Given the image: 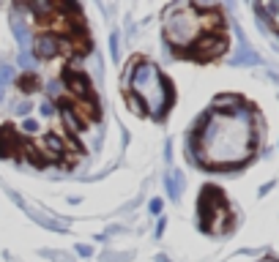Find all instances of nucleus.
I'll return each mask as SVG.
<instances>
[{"instance_id": "1", "label": "nucleus", "mask_w": 279, "mask_h": 262, "mask_svg": "<svg viewBox=\"0 0 279 262\" xmlns=\"http://www.w3.org/2000/svg\"><path fill=\"white\" fill-rule=\"evenodd\" d=\"M238 98L233 110H222L219 104L202 117L195 134L197 161L211 169H233L252 159L258 148V129H255V107L238 110Z\"/></svg>"}, {"instance_id": "2", "label": "nucleus", "mask_w": 279, "mask_h": 262, "mask_svg": "<svg viewBox=\"0 0 279 262\" xmlns=\"http://www.w3.org/2000/svg\"><path fill=\"white\" fill-rule=\"evenodd\" d=\"M164 36L170 49L192 60H214L227 49V36L217 8L170 6L164 11Z\"/></svg>"}, {"instance_id": "3", "label": "nucleus", "mask_w": 279, "mask_h": 262, "mask_svg": "<svg viewBox=\"0 0 279 262\" xmlns=\"http://www.w3.org/2000/svg\"><path fill=\"white\" fill-rule=\"evenodd\" d=\"M126 98H132L137 112H145L161 120L175 101V90L161 76L156 63H151L148 57H134L132 69L126 74Z\"/></svg>"}, {"instance_id": "4", "label": "nucleus", "mask_w": 279, "mask_h": 262, "mask_svg": "<svg viewBox=\"0 0 279 262\" xmlns=\"http://www.w3.org/2000/svg\"><path fill=\"white\" fill-rule=\"evenodd\" d=\"M258 11H265L271 17V25L279 30V3H271V6H258Z\"/></svg>"}, {"instance_id": "5", "label": "nucleus", "mask_w": 279, "mask_h": 262, "mask_svg": "<svg viewBox=\"0 0 279 262\" xmlns=\"http://www.w3.org/2000/svg\"><path fill=\"white\" fill-rule=\"evenodd\" d=\"M181 172H173V178H167V191H170V197H178L181 194Z\"/></svg>"}, {"instance_id": "6", "label": "nucleus", "mask_w": 279, "mask_h": 262, "mask_svg": "<svg viewBox=\"0 0 279 262\" xmlns=\"http://www.w3.org/2000/svg\"><path fill=\"white\" fill-rule=\"evenodd\" d=\"M20 85H22V90H25V93H33V90L39 88V79H36L33 74H28V76H25V79H22Z\"/></svg>"}, {"instance_id": "7", "label": "nucleus", "mask_w": 279, "mask_h": 262, "mask_svg": "<svg viewBox=\"0 0 279 262\" xmlns=\"http://www.w3.org/2000/svg\"><path fill=\"white\" fill-rule=\"evenodd\" d=\"M20 63H22V69H30V66H33V60H30V52H20Z\"/></svg>"}, {"instance_id": "8", "label": "nucleus", "mask_w": 279, "mask_h": 262, "mask_svg": "<svg viewBox=\"0 0 279 262\" xmlns=\"http://www.w3.org/2000/svg\"><path fill=\"white\" fill-rule=\"evenodd\" d=\"M159 210H161V200H154L151 202V213H159Z\"/></svg>"}, {"instance_id": "9", "label": "nucleus", "mask_w": 279, "mask_h": 262, "mask_svg": "<svg viewBox=\"0 0 279 262\" xmlns=\"http://www.w3.org/2000/svg\"><path fill=\"white\" fill-rule=\"evenodd\" d=\"M265 262H274V260H265Z\"/></svg>"}]
</instances>
